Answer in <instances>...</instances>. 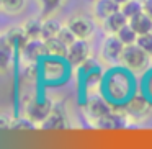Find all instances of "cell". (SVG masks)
<instances>
[{"instance_id": "obj_1", "label": "cell", "mask_w": 152, "mask_h": 149, "mask_svg": "<svg viewBox=\"0 0 152 149\" xmlns=\"http://www.w3.org/2000/svg\"><path fill=\"white\" fill-rule=\"evenodd\" d=\"M134 77L126 67H113L110 72L103 76L102 89L103 95L115 106H121L131 95H134Z\"/></svg>"}, {"instance_id": "obj_2", "label": "cell", "mask_w": 152, "mask_h": 149, "mask_svg": "<svg viewBox=\"0 0 152 149\" xmlns=\"http://www.w3.org/2000/svg\"><path fill=\"white\" fill-rule=\"evenodd\" d=\"M70 64L64 57L46 56L39 62V76L46 84H59L69 74Z\"/></svg>"}, {"instance_id": "obj_3", "label": "cell", "mask_w": 152, "mask_h": 149, "mask_svg": "<svg viewBox=\"0 0 152 149\" xmlns=\"http://www.w3.org/2000/svg\"><path fill=\"white\" fill-rule=\"evenodd\" d=\"M151 59L145 51H142L137 44H128L124 46V51H123L121 56V66L126 67L128 70H131L132 74H141L151 66Z\"/></svg>"}, {"instance_id": "obj_4", "label": "cell", "mask_w": 152, "mask_h": 149, "mask_svg": "<svg viewBox=\"0 0 152 149\" xmlns=\"http://www.w3.org/2000/svg\"><path fill=\"white\" fill-rule=\"evenodd\" d=\"M115 110V105L106 98L105 95H90L88 98L83 103V113H85V118L92 123L93 126L103 120L106 115Z\"/></svg>"}, {"instance_id": "obj_5", "label": "cell", "mask_w": 152, "mask_h": 149, "mask_svg": "<svg viewBox=\"0 0 152 149\" xmlns=\"http://www.w3.org/2000/svg\"><path fill=\"white\" fill-rule=\"evenodd\" d=\"M121 110L128 120H134V121H141V120L147 118L152 112V100L147 98L145 95L141 93H134L131 95L124 103L121 105Z\"/></svg>"}, {"instance_id": "obj_6", "label": "cell", "mask_w": 152, "mask_h": 149, "mask_svg": "<svg viewBox=\"0 0 152 149\" xmlns=\"http://www.w3.org/2000/svg\"><path fill=\"white\" fill-rule=\"evenodd\" d=\"M124 51V44L116 34H106L100 46V57L110 66H116L121 62V56Z\"/></svg>"}, {"instance_id": "obj_7", "label": "cell", "mask_w": 152, "mask_h": 149, "mask_svg": "<svg viewBox=\"0 0 152 149\" xmlns=\"http://www.w3.org/2000/svg\"><path fill=\"white\" fill-rule=\"evenodd\" d=\"M53 106H54L53 100L48 98V97H41V98L39 97H33L25 105V115L39 126L48 118V115L51 113Z\"/></svg>"}, {"instance_id": "obj_8", "label": "cell", "mask_w": 152, "mask_h": 149, "mask_svg": "<svg viewBox=\"0 0 152 149\" xmlns=\"http://www.w3.org/2000/svg\"><path fill=\"white\" fill-rule=\"evenodd\" d=\"M67 26L72 30V33L75 34L80 40H90V38L95 34L96 31V25L95 21L90 17H85V15H72V17L67 20Z\"/></svg>"}, {"instance_id": "obj_9", "label": "cell", "mask_w": 152, "mask_h": 149, "mask_svg": "<svg viewBox=\"0 0 152 149\" xmlns=\"http://www.w3.org/2000/svg\"><path fill=\"white\" fill-rule=\"evenodd\" d=\"M21 57L23 64H39L44 57L48 56L46 46H44V40L36 38V40H28L25 48L18 53Z\"/></svg>"}, {"instance_id": "obj_10", "label": "cell", "mask_w": 152, "mask_h": 149, "mask_svg": "<svg viewBox=\"0 0 152 149\" xmlns=\"http://www.w3.org/2000/svg\"><path fill=\"white\" fill-rule=\"evenodd\" d=\"M90 57V44L88 40H80L77 38L72 44L67 46L66 61L70 64V67H79Z\"/></svg>"}, {"instance_id": "obj_11", "label": "cell", "mask_w": 152, "mask_h": 149, "mask_svg": "<svg viewBox=\"0 0 152 149\" xmlns=\"http://www.w3.org/2000/svg\"><path fill=\"white\" fill-rule=\"evenodd\" d=\"M67 125H69V120H67V113L64 105L62 103H54L51 113L39 125V128L44 129V131H53V129H64L67 128Z\"/></svg>"}, {"instance_id": "obj_12", "label": "cell", "mask_w": 152, "mask_h": 149, "mask_svg": "<svg viewBox=\"0 0 152 149\" xmlns=\"http://www.w3.org/2000/svg\"><path fill=\"white\" fill-rule=\"evenodd\" d=\"M17 54H18V51L15 49L12 41L8 40L7 33H2L0 34V70L10 69L13 66V61Z\"/></svg>"}, {"instance_id": "obj_13", "label": "cell", "mask_w": 152, "mask_h": 149, "mask_svg": "<svg viewBox=\"0 0 152 149\" xmlns=\"http://www.w3.org/2000/svg\"><path fill=\"white\" fill-rule=\"evenodd\" d=\"M128 17H126L124 13L121 12V8L119 10H116L115 13H111L108 18H105L103 21H100V25H102L103 31H105L106 34H118V31L121 30L124 25H128Z\"/></svg>"}, {"instance_id": "obj_14", "label": "cell", "mask_w": 152, "mask_h": 149, "mask_svg": "<svg viewBox=\"0 0 152 149\" xmlns=\"http://www.w3.org/2000/svg\"><path fill=\"white\" fill-rule=\"evenodd\" d=\"M116 10H119V5L115 0H93V17L98 21H103Z\"/></svg>"}, {"instance_id": "obj_15", "label": "cell", "mask_w": 152, "mask_h": 149, "mask_svg": "<svg viewBox=\"0 0 152 149\" xmlns=\"http://www.w3.org/2000/svg\"><path fill=\"white\" fill-rule=\"evenodd\" d=\"M129 25L134 28V31L137 34H144V33H151L152 31V18L145 12H141L136 17L129 18Z\"/></svg>"}, {"instance_id": "obj_16", "label": "cell", "mask_w": 152, "mask_h": 149, "mask_svg": "<svg viewBox=\"0 0 152 149\" xmlns=\"http://www.w3.org/2000/svg\"><path fill=\"white\" fill-rule=\"evenodd\" d=\"M44 46H46V53L51 57H64L66 59L67 54V44L62 43L57 36L54 38H48L44 40Z\"/></svg>"}, {"instance_id": "obj_17", "label": "cell", "mask_w": 152, "mask_h": 149, "mask_svg": "<svg viewBox=\"0 0 152 149\" xmlns=\"http://www.w3.org/2000/svg\"><path fill=\"white\" fill-rule=\"evenodd\" d=\"M7 36H8V40L12 41V44L15 46V49L20 53L21 49L25 48V44L28 43V34L25 33V30H23V26H12V28H8L7 31Z\"/></svg>"}, {"instance_id": "obj_18", "label": "cell", "mask_w": 152, "mask_h": 149, "mask_svg": "<svg viewBox=\"0 0 152 149\" xmlns=\"http://www.w3.org/2000/svg\"><path fill=\"white\" fill-rule=\"evenodd\" d=\"M62 28V23L56 18H51V17H46L43 20V31H41V38L43 40H48V38H54L57 36L59 30Z\"/></svg>"}, {"instance_id": "obj_19", "label": "cell", "mask_w": 152, "mask_h": 149, "mask_svg": "<svg viewBox=\"0 0 152 149\" xmlns=\"http://www.w3.org/2000/svg\"><path fill=\"white\" fill-rule=\"evenodd\" d=\"M21 26H23L25 33L28 34L30 40L41 38V31H43V20H39V18H28ZM41 40H43V38H41Z\"/></svg>"}, {"instance_id": "obj_20", "label": "cell", "mask_w": 152, "mask_h": 149, "mask_svg": "<svg viewBox=\"0 0 152 149\" xmlns=\"http://www.w3.org/2000/svg\"><path fill=\"white\" fill-rule=\"evenodd\" d=\"M36 128H38L36 123L33 120H30L26 115H23V116H15L12 120L10 129H13V131H34Z\"/></svg>"}, {"instance_id": "obj_21", "label": "cell", "mask_w": 152, "mask_h": 149, "mask_svg": "<svg viewBox=\"0 0 152 149\" xmlns=\"http://www.w3.org/2000/svg\"><path fill=\"white\" fill-rule=\"evenodd\" d=\"M119 8H121V12L128 17V20H129V18L136 17L137 13L144 12V2H142V0H128V2L123 4Z\"/></svg>"}, {"instance_id": "obj_22", "label": "cell", "mask_w": 152, "mask_h": 149, "mask_svg": "<svg viewBox=\"0 0 152 149\" xmlns=\"http://www.w3.org/2000/svg\"><path fill=\"white\" fill-rule=\"evenodd\" d=\"M26 5V0H2L0 10L8 15H18Z\"/></svg>"}, {"instance_id": "obj_23", "label": "cell", "mask_w": 152, "mask_h": 149, "mask_svg": "<svg viewBox=\"0 0 152 149\" xmlns=\"http://www.w3.org/2000/svg\"><path fill=\"white\" fill-rule=\"evenodd\" d=\"M116 36L123 41V44H124V46H128V44H134L136 41H137L139 34L136 33L134 28H132L131 25H129V21H128V25H124V26L118 31V34H116Z\"/></svg>"}, {"instance_id": "obj_24", "label": "cell", "mask_w": 152, "mask_h": 149, "mask_svg": "<svg viewBox=\"0 0 152 149\" xmlns=\"http://www.w3.org/2000/svg\"><path fill=\"white\" fill-rule=\"evenodd\" d=\"M62 2H64V0H39L43 15H44V17H49L53 12H56L57 8L62 5Z\"/></svg>"}, {"instance_id": "obj_25", "label": "cell", "mask_w": 152, "mask_h": 149, "mask_svg": "<svg viewBox=\"0 0 152 149\" xmlns=\"http://www.w3.org/2000/svg\"><path fill=\"white\" fill-rule=\"evenodd\" d=\"M136 44H137V46L141 48L142 51H145V53H147L149 56L152 57V31H151V33L139 34Z\"/></svg>"}, {"instance_id": "obj_26", "label": "cell", "mask_w": 152, "mask_h": 149, "mask_svg": "<svg viewBox=\"0 0 152 149\" xmlns=\"http://www.w3.org/2000/svg\"><path fill=\"white\" fill-rule=\"evenodd\" d=\"M57 38H59V40L62 41V43H66L67 46H69V44H72L74 41L77 40V36L72 33V30H70V28L67 26V25H62V28H61L59 33H57Z\"/></svg>"}, {"instance_id": "obj_27", "label": "cell", "mask_w": 152, "mask_h": 149, "mask_svg": "<svg viewBox=\"0 0 152 149\" xmlns=\"http://www.w3.org/2000/svg\"><path fill=\"white\" fill-rule=\"evenodd\" d=\"M12 116L5 115V113H0V131H7L12 128Z\"/></svg>"}, {"instance_id": "obj_28", "label": "cell", "mask_w": 152, "mask_h": 149, "mask_svg": "<svg viewBox=\"0 0 152 149\" xmlns=\"http://www.w3.org/2000/svg\"><path fill=\"white\" fill-rule=\"evenodd\" d=\"M144 12L152 18V0H144Z\"/></svg>"}, {"instance_id": "obj_29", "label": "cell", "mask_w": 152, "mask_h": 149, "mask_svg": "<svg viewBox=\"0 0 152 149\" xmlns=\"http://www.w3.org/2000/svg\"><path fill=\"white\" fill-rule=\"evenodd\" d=\"M115 2H116V4L119 5V7H121V5H123V4H126V2H128V0H115Z\"/></svg>"}, {"instance_id": "obj_30", "label": "cell", "mask_w": 152, "mask_h": 149, "mask_svg": "<svg viewBox=\"0 0 152 149\" xmlns=\"http://www.w3.org/2000/svg\"><path fill=\"white\" fill-rule=\"evenodd\" d=\"M0 7H2V0H0Z\"/></svg>"}]
</instances>
